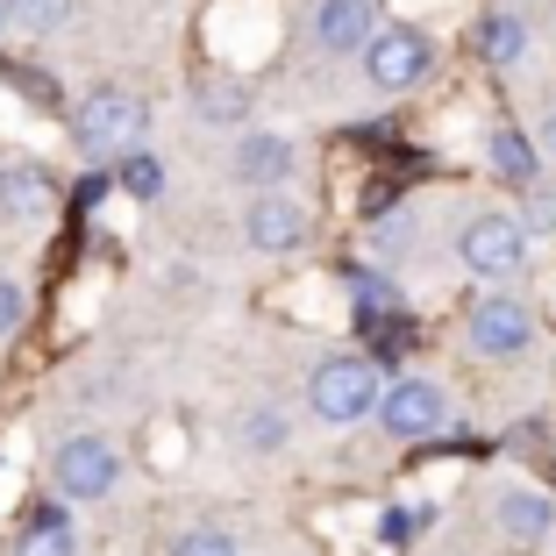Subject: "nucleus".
Wrapping results in <instances>:
<instances>
[{"label":"nucleus","instance_id":"1a4fd4ad","mask_svg":"<svg viewBox=\"0 0 556 556\" xmlns=\"http://www.w3.org/2000/svg\"><path fill=\"white\" fill-rule=\"evenodd\" d=\"M243 236L257 250H300V243H307V207L286 200V193H264L257 207L243 214Z\"/></svg>","mask_w":556,"mask_h":556},{"label":"nucleus","instance_id":"412c9836","mask_svg":"<svg viewBox=\"0 0 556 556\" xmlns=\"http://www.w3.org/2000/svg\"><path fill=\"white\" fill-rule=\"evenodd\" d=\"M15 328H22V293L0 278V336H15Z\"/></svg>","mask_w":556,"mask_h":556},{"label":"nucleus","instance_id":"9b49d317","mask_svg":"<svg viewBox=\"0 0 556 556\" xmlns=\"http://www.w3.org/2000/svg\"><path fill=\"white\" fill-rule=\"evenodd\" d=\"M500 528H507L514 542H528V549H535V542H542V535L556 528V507H549V492H528V485L500 492Z\"/></svg>","mask_w":556,"mask_h":556},{"label":"nucleus","instance_id":"4468645a","mask_svg":"<svg viewBox=\"0 0 556 556\" xmlns=\"http://www.w3.org/2000/svg\"><path fill=\"white\" fill-rule=\"evenodd\" d=\"M15 556H79V535H72V514H36L29 521V535L15 542Z\"/></svg>","mask_w":556,"mask_h":556},{"label":"nucleus","instance_id":"a211bd4d","mask_svg":"<svg viewBox=\"0 0 556 556\" xmlns=\"http://www.w3.org/2000/svg\"><path fill=\"white\" fill-rule=\"evenodd\" d=\"M172 556H236V535L229 528H186V535L172 542Z\"/></svg>","mask_w":556,"mask_h":556},{"label":"nucleus","instance_id":"aec40b11","mask_svg":"<svg viewBox=\"0 0 556 556\" xmlns=\"http://www.w3.org/2000/svg\"><path fill=\"white\" fill-rule=\"evenodd\" d=\"M243 442H250V450H278V442H286V414H250Z\"/></svg>","mask_w":556,"mask_h":556},{"label":"nucleus","instance_id":"4be33fe9","mask_svg":"<svg viewBox=\"0 0 556 556\" xmlns=\"http://www.w3.org/2000/svg\"><path fill=\"white\" fill-rule=\"evenodd\" d=\"M528 236H556V200H528Z\"/></svg>","mask_w":556,"mask_h":556},{"label":"nucleus","instance_id":"20e7f679","mask_svg":"<svg viewBox=\"0 0 556 556\" xmlns=\"http://www.w3.org/2000/svg\"><path fill=\"white\" fill-rule=\"evenodd\" d=\"M442 421H450V400H442L435 378H393L386 386V400H378V428L400 442H428L442 435Z\"/></svg>","mask_w":556,"mask_h":556},{"label":"nucleus","instance_id":"dca6fc26","mask_svg":"<svg viewBox=\"0 0 556 556\" xmlns=\"http://www.w3.org/2000/svg\"><path fill=\"white\" fill-rule=\"evenodd\" d=\"M350 293H357L364 321H386V314L400 307V293H393V278H378V271H350Z\"/></svg>","mask_w":556,"mask_h":556},{"label":"nucleus","instance_id":"2eb2a0df","mask_svg":"<svg viewBox=\"0 0 556 556\" xmlns=\"http://www.w3.org/2000/svg\"><path fill=\"white\" fill-rule=\"evenodd\" d=\"M0 207L8 214H43L50 207V179L36 172V164H8V172H0Z\"/></svg>","mask_w":556,"mask_h":556},{"label":"nucleus","instance_id":"9d476101","mask_svg":"<svg viewBox=\"0 0 556 556\" xmlns=\"http://www.w3.org/2000/svg\"><path fill=\"white\" fill-rule=\"evenodd\" d=\"M236 179H243V186H286V179H293V143L271 136V129L236 136Z\"/></svg>","mask_w":556,"mask_h":556},{"label":"nucleus","instance_id":"b1692460","mask_svg":"<svg viewBox=\"0 0 556 556\" xmlns=\"http://www.w3.org/2000/svg\"><path fill=\"white\" fill-rule=\"evenodd\" d=\"M542 136H549V150H556V108H549V129H542Z\"/></svg>","mask_w":556,"mask_h":556},{"label":"nucleus","instance_id":"423d86ee","mask_svg":"<svg viewBox=\"0 0 556 556\" xmlns=\"http://www.w3.org/2000/svg\"><path fill=\"white\" fill-rule=\"evenodd\" d=\"M428 65H435V43L421 29H378L364 43V72L378 93H407L414 79H428Z\"/></svg>","mask_w":556,"mask_h":556},{"label":"nucleus","instance_id":"6ab92c4d","mask_svg":"<svg viewBox=\"0 0 556 556\" xmlns=\"http://www.w3.org/2000/svg\"><path fill=\"white\" fill-rule=\"evenodd\" d=\"M122 186H129L136 200H150L164 186V172H157V157H150V150H129V157H122Z\"/></svg>","mask_w":556,"mask_h":556},{"label":"nucleus","instance_id":"f03ea898","mask_svg":"<svg viewBox=\"0 0 556 556\" xmlns=\"http://www.w3.org/2000/svg\"><path fill=\"white\" fill-rule=\"evenodd\" d=\"M378 400H386V386H378L371 357H328V364H314V378H307V407L336 428L378 414Z\"/></svg>","mask_w":556,"mask_h":556},{"label":"nucleus","instance_id":"393cba45","mask_svg":"<svg viewBox=\"0 0 556 556\" xmlns=\"http://www.w3.org/2000/svg\"><path fill=\"white\" fill-rule=\"evenodd\" d=\"M8 22H15V15H8V0H0V29H8Z\"/></svg>","mask_w":556,"mask_h":556},{"label":"nucleus","instance_id":"0eeeda50","mask_svg":"<svg viewBox=\"0 0 556 556\" xmlns=\"http://www.w3.org/2000/svg\"><path fill=\"white\" fill-rule=\"evenodd\" d=\"M464 336H471V350H478V357H521V350L535 343V321H528V307H521V300L492 293V300H478V307H471Z\"/></svg>","mask_w":556,"mask_h":556},{"label":"nucleus","instance_id":"5701e85b","mask_svg":"<svg viewBox=\"0 0 556 556\" xmlns=\"http://www.w3.org/2000/svg\"><path fill=\"white\" fill-rule=\"evenodd\" d=\"M243 108H250V100H236L229 86H222V93H207V115H214V122H236V115H243Z\"/></svg>","mask_w":556,"mask_h":556},{"label":"nucleus","instance_id":"6e6552de","mask_svg":"<svg viewBox=\"0 0 556 556\" xmlns=\"http://www.w3.org/2000/svg\"><path fill=\"white\" fill-rule=\"evenodd\" d=\"M371 36H378L371 0H321V8H314V43H321L328 58H357Z\"/></svg>","mask_w":556,"mask_h":556},{"label":"nucleus","instance_id":"f3484780","mask_svg":"<svg viewBox=\"0 0 556 556\" xmlns=\"http://www.w3.org/2000/svg\"><path fill=\"white\" fill-rule=\"evenodd\" d=\"M72 8H79V0H8V15H15L22 29H58V22H72Z\"/></svg>","mask_w":556,"mask_h":556},{"label":"nucleus","instance_id":"f8f14e48","mask_svg":"<svg viewBox=\"0 0 556 556\" xmlns=\"http://www.w3.org/2000/svg\"><path fill=\"white\" fill-rule=\"evenodd\" d=\"M492 172H500V179L507 186H535V172H542V150L528 143L521 129H492Z\"/></svg>","mask_w":556,"mask_h":556},{"label":"nucleus","instance_id":"39448f33","mask_svg":"<svg viewBox=\"0 0 556 556\" xmlns=\"http://www.w3.org/2000/svg\"><path fill=\"white\" fill-rule=\"evenodd\" d=\"M50 478H58V492H65V500H108V492H115V478H122V457L100 435H72V442H58V450H50Z\"/></svg>","mask_w":556,"mask_h":556},{"label":"nucleus","instance_id":"f257e3e1","mask_svg":"<svg viewBox=\"0 0 556 556\" xmlns=\"http://www.w3.org/2000/svg\"><path fill=\"white\" fill-rule=\"evenodd\" d=\"M143 129H150V108L136 93H122V86H100V93H86L72 108V143L86 157H129L143 143Z\"/></svg>","mask_w":556,"mask_h":556},{"label":"nucleus","instance_id":"7ed1b4c3","mask_svg":"<svg viewBox=\"0 0 556 556\" xmlns=\"http://www.w3.org/2000/svg\"><path fill=\"white\" fill-rule=\"evenodd\" d=\"M457 257L471 278H514L528 264V222H514V214H478L471 229L457 236Z\"/></svg>","mask_w":556,"mask_h":556},{"label":"nucleus","instance_id":"ddd939ff","mask_svg":"<svg viewBox=\"0 0 556 556\" xmlns=\"http://www.w3.org/2000/svg\"><path fill=\"white\" fill-rule=\"evenodd\" d=\"M478 50H485V65H521L528 58V22L521 15H485V29H478Z\"/></svg>","mask_w":556,"mask_h":556}]
</instances>
